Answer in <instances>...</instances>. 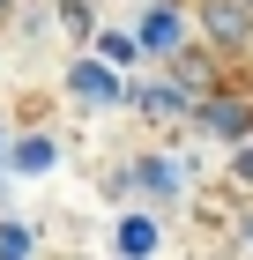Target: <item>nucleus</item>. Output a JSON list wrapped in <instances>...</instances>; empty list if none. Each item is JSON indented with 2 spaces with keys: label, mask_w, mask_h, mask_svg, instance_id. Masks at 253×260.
Instances as JSON below:
<instances>
[{
  "label": "nucleus",
  "mask_w": 253,
  "mask_h": 260,
  "mask_svg": "<svg viewBox=\"0 0 253 260\" xmlns=\"http://www.w3.org/2000/svg\"><path fill=\"white\" fill-rule=\"evenodd\" d=\"M201 30H209V45L238 52V45H253V8H238V0H201Z\"/></svg>",
  "instance_id": "1"
},
{
  "label": "nucleus",
  "mask_w": 253,
  "mask_h": 260,
  "mask_svg": "<svg viewBox=\"0 0 253 260\" xmlns=\"http://www.w3.org/2000/svg\"><path fill=\"white\" fill-rule=\"evenodd\" d=\"M194 112H201V126H209V134H223V141H238V134L253 126V104H246V97H201Z\"/></svg>",
  "instance_id": "2"
},
{
  "label": "nucleus",
  "mask_w": 253,
  "mask_h": 260,
  "mask_svg": "<svg viewBox=\"0 0 253 260\" xmlns=\"http://www.w3.org/2000/svg\"><path fill=\"white\" fill-rule=\"evenodd\" d=\"M142 112H156V119L164 112H186V89L179 82H156V89H142Z\"/></svg>",
  "instance_id": "3"
},
{
  "label": "nucleus",
  "mask_w": 253,
  "mask_h": 260,
  "mask_svg": "<svg viewBox=\"0 0 253 260\" xmlns=\"http://www.w3.org/2000/svg\"><path fill=\"white\" fill-rule=\"evenodd\" d=\"M172 38H179V15H172V8H156V15L142 22V45H172Z\"/></svg>",
  "instance_id": "4"
},
{
  "label": "nucleus",
  "mask_w": 253,
  "mask_h": 260,
  "mask_svg": "<svg viewBox=\"0 0 253 260\" xmlns=\"http://www.w3.org/2000/svg\"><path fill=\"white\" fill-rule=\"evenodd\" d=\"M134 179H142V186H149V193H172V179H179V171H172V164H142Z\"/></svg>",
  "instance_id": "5"
},
{
  "label": "nucleus",
  "mask_w": 253,
  "mask_h": 260,
  "mask_svg": "<svg viewBox=\"0 0 253 260\" xmlns=\"http://www.w3.org/2000/svg\"><path fill=\"white\" fill-rule=\"evenodd\" d=\"M15 164H22V171H45V164H52V141H22Z\"/></svg>",
  "instance_id": "6"
},
{
  "label": "nucleus",
  "mask_w": 253,
  "mask_h": 260,
  "mask_svg": "<svg viewBox=\"0 0 253 260\" xmlns=\"http://www.w3.org/2000/svg\"><path fill=\"white\" fill-rule=\"evenodd\" d=\"M179 82H194V89H201V82H209V52H179Z\"/></svg>",
  "instance_id": "7"
},
{
  "label": "nucleus",
  "mask_w": 253,
  "mask_h": 260,
  "mask_svg": "<svg viewBox=\"0 0 253 260\" xmlns=\"http://www.w3.org/2000/svg\"><path fill=\"white\" fill-rule=\"evenodd\" d=\"M75 89H90V97H112L119 82H112V75H97V67H82V75H75Z\"/></svg>",
  "instance_id": "8"
},
{
  "label": "nucleus",
  "mask_w": 253,
  "mask_h": 260,
  "mask_svg": "<svg viewBox=\"0 0 253 260\" xmlns=\"http://www.w3.org/2000/svg\"><path fill=\"white\" fill-rule=\"evenodd\" d=\"M30 253V231H15V223H8V231H0V260H22Z\"/></svg>",
  "instance_id": "9"
},
{
  "label": "nucleus",
  "mask_w": 253,
  "mask_h": 260,
  "mask_svg": "<svg viewBox=\"0 0 253 260\" xmlns=\"http://www.w3.org/2000/svg\"><path fill=\"white\" fill-rule=\"evenodd\" d=\"M127 253H134V260L156 253V231H149V223H127Z\"/></svg>",
  "instance_id": "10"
},
{
  "label": "nucleus",
  "mask_w": 253,
  "mask_h": 260,
  "mask_svg": "<svg viewBox=\"0 0 253 260\" xmlns=\"http://www.w3.org/2000/svg\"><path fill=\"white\" fill-rule=\"evenodd\" d=\"M238 179H253V149H238Z\"/></svg>",
  "instance_id": "11"
},
{
  "label": "nucleus",
  "mask_w": 253,
  "mask_h": 260,
  "mask_svg": "<svg viewBox=\"0 0 253 260\" xmlns=\"http://www.w3.org/2000/svg\"><path fill=\"white\" fill-rule=\"evenodd\" d=\"M238 8H253V0H238Z\"/></svg>",
  "instance_id": "12"
}]
</instances>
